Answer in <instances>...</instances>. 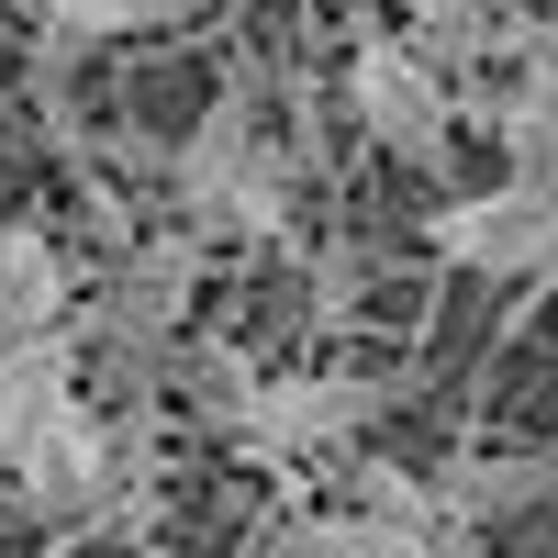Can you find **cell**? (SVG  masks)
<instances>
[{
	"label": "cell",
	"mask_w": 558,
	"mask_h": 558,
	"mask_svg": "<svg viewBox=\"0 0 558 558\" xmlns=\"http://www.w3.org/2000/svg\"><path fill=\"white\" fill-rule=\"evenodd\" d=\"M425 235H436L447 268L558 291V191H525V179H502V191H458V202H436Z\"/></svg>",
	"instance_id": "cell-1"
},
{
	"label": "cell",
	"mask_w": 558,
	"mask_h": 558,
	"mask_svg": "<svg viewBox=\"0 0 558 558\" xmlns=\"http://www.w3.org/2000/svg\"><path fill=\"white\" fill-rule=\"evenodd\" d=\"M347 101H357V123L380 134L391 157H413V168H436V157H447V134H458V123H447V78L413 57L402 34H368V45H357Z\"/></svg>",
	"instance_id": "cell-2"
},
{
	"label": "cell",
	"mask_w": 558,
	"mask_h": 558,
	"mask_svg": "<svg viewBox=\"0 0 558 558\" xmlns=\"http://www.w3.org/2000/svg\"><path fill=\"white\" fill-rule=\"evenodd\" d=\"M368 413H380V380H357V368H302V380H246V402L223 413V425H246L257 447H347Z\"/></svg>",
	"instance_id": "cell-3"
},
{
	"label": "cell",
	"mask_w": 558,
	"mask_h": 558,
	"mask_svg": "<svg viewBox=\"0 0 558 558\" xmlns=\"http://www.w3.org/2000/svg\"><path fill=\"white\" fill-rule=\"evenodd\" d=\"M246 157H257V101H246V78H223V101L191 123V146H179V168H168V202H179L191 235H213V223H223Z\"/></svg>",
	"instance_id": "cell-4"
},
{
	"label": "cell",
	"mask_w": 558,
	"mask_h": 558,
	"mask_svg": "<svg viewBox=\"0 0 558 558\" xmlns=\"http://www.w3.org/2000/svg\"><path fill=\"white\" fill-rule=\"evenodd\" d=\"M12 492L34 502V514H89V502L112 492V436H101V413L68 402L57 425H45V436L12 458Z\"/></svg>",
	"instance_id": "cell-5"
},
{
	"label": "cell",
	"mask_w": 558,
	"mask_h": 558,
	"mask_svg": "<svg viewBox=\"0 0 558 558\" xmlns=\"http://www.w3.org/2000/svg\"><path fill=\"white\" fill-rule=\"evenodd\" d=\"M191 268H202V235H191V223L157 235V246H134V257H123V291H112V347L157 357L168 324H179V302H191Z\"/></svg>",
	"instance_id": "cell-6"
},
{
	"label": "cell",
	"mask_w": 558,
	"mask_h": 558,
	"mask_svg": "<svg viewBox=\"0 0 558 558\" xmlns=\"http://www.w3.org/2000/svg\"><path fill=\"white\" fill-rule=\"evenodd\" d=\"M68 324V257L34 235V223H0V357L45 347Z\"/></svg>",
	"instance_id": "cell-7"
},
{
	"label": "cell",
	"mask_w": 558,
	"mask_h": 558,
	"mask_svg": "<svg viewBox=\"0 0 558 558\" xmlns=\"http://www.w3.org/2000/svg\"><path fill=\"white\" fill-rule=\"evenodd\" d=\"M78 402V357H68V336H45V347H12L0 357V481H12V458L57 425V413Z\"/></svg>",
	"instance_id": "cell-8"
},
{
	"label": "cell",
	"mask_w": 558,
	"mask_h": 558,
	"mask_svg": "<svg viewBox=\"0 0 558 558\" xmlns=\"http://www.w3.org/2000/svg\"><path fill=\"white\" fill-rule=\"evenodd\" d=\"M436 502L481 536V525H502V514H525V502H558V458H470V470L436 481Z\"/></svg>",
	"instance_id": "cell-9"
},
{
	"label": "cell",
	"mask_w": 558,
	"mask_h": 558,
	"mask_svg": "<svg viewBox=\"0 0 558 558\" xmlns=\"http://www.w3.org/2000/svg\"><path fill=\"white\" fill-rule=\"evenodd\" d=\"M268 558H425V547H413L402 525H380V514H357V502H347V514H302V525H279Z\"/></svg>",
	"instance_id": "cell-10"
},
{
	"label": "cell",
	"mask_w": 558,
	"mask_h": 558,
	"mask_svg": "<svg viewBox=\"0 0 558 558\" xmlns=\"http://www.w3.org/2000/svg\"><path fill=\"white\" fill-rule=\"evenodd\" d=\"M45 34L57 45H112V34H168V23H191L202 0H34Z\"/></svg>",
	"instance_id": "cell-11"
},
{
	"label": "cell",
	"mask_w": 558,
	"mask_h": 558,
	"mask_svg": "<svg viewBox=\"0 0 558 558\" xmlns=\"http://www.w3.org/2000/svg\"><path fill=\"white\" fill-rule=\"evenodd\" d=\"M402 23H413V57H481V45H492V12H481V0H402Z\"/></svg>",
	"instance_id": "cell-12"
},
{
	"label": "cell",
	"mask_w": 558,
	"mask_h": 558,
	"mask_svg": "<svg viewBox=\"0 0 558 558\" xmlns=\"http://www.w3.org/2000/svg\"><path fill=\"white\" fill-rule=\"evenodd\" d=\"M223 223H235V235H279V223H291V157H279V146L246 157V179H235V202H223Z\"/></svg>",
	"instance_id": "cell-13"
},
{
	"label": "cell",
	"mask_w": 558,
	"mask_h": 558,
	"mask_svg": "<svg viewBox=\"0 0 558 558\" xmlns=\"http://www.w3.org/2000/svg\"><path fill=\"white\" fill-rule=\"evenodd\" d=\"M502 146H514V179H525V191H558V112H547V101L502 89Z\"/></svg>",
	"instance_id": "cell-14"
},
{
	"label": "cell",
	"mask_w": 558,
	"mask_h": 558,
	"mask_svg": "<svg viewBox=\"0 0 558 558\" xmlns=\"http://www.w3.org/2000/svg\"><path fill=\"white\" fill-rule=\"evenodd\" d=\"M514 89H525V101H547V112H558V12L514 34Z\"/></svg>",
	"instance_id": "cell-15"
}]
</instances>
